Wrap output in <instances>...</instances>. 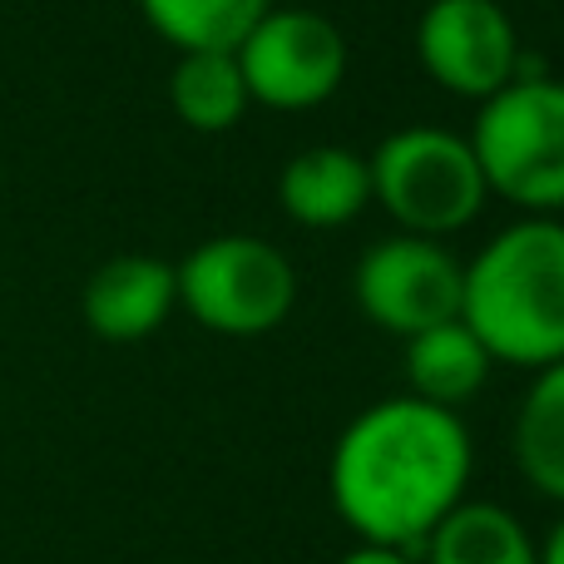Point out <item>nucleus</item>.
Masks as SVG:
<instances>
[{
	"instance_id": "obj_1",
	"label": "nucleus",
	"mask_w": 564,
	"mask_h": 564,
	"mask_svg": "<svg viewBox=\"0 0 564 564\" xmlns=\"http://www.w3.org/2000/svg\"><path fill=\"white\" fill-rule=\"evenodd\" d=\"M476 446L460 411L387 397L357 411L332 446L327 490L361 545L416 555L421 540L466 500Z\"/></svg>"
},
{
	"instance_id": "obj_2",
	"label": "nucleus",
	"mask_w": 564,
	"mask_h": 564,
	"mask_svg": "<svg viewBox=\"0 0 564 564\" xmlns=\"http://www.w3.org/2000/svg\"><path fill=\"white\" fill-rule=\"evenodd\" d=\"M460 322L490 361L540 371L564 357V218L520 214L460 263Z\"/></svg>"
},
{
	"instance_id": "obj_3",
	"label": "nucleus",
	"mask_w": 564,
	"mask_h": 564,
	"mask_svg": "<svg viewBox=\"0 0 564 564\" xmlns=\"http://www.w3.org/2000/svg\"><path fill=\"white\" fill-rule=\"evenodd\" d=\"M470 149L490 198L535 218L564 214V79L520 75L476 109Z\"/></svg>"
},
{
	"instance_id": "obj_4",
	"label": "nucleus",
	"mask_w": 564,
	"mask_h": 564,
	"mask_svg": "<svg viewBox=\"0 0 564 564\" xmlns=\"http://www.w3.org/2000/svg\"><path fill=\"white\" fill-rule=\"evenodd\" d=\"M371 169V204L387 208L401 234L451 238L480 218L490 204L486 174L466 134L441 124H406L377 144L367 159Z\"/></svg>"
},
{
	"instance_id": "obj_5",
	"label": "nucleus",
	"mask_w": 564,
	"mask_h": 564,
	"mask_svg": "<svg viewBox=\"0 0 564 564\" xmlns=\"http://www.w3.org/2000/svg\"><path fill=\"white\" fill-rule=\"evenodd\" d=\"M178 278V307L218 337H263L297 307V268L278 243L253 234L204 238Z\"/></svg>"
},
{
	"instance_id": "obj_6",
	"label": "nucleus",
	"mask_w": 564,
	"mask_h": 564,
	"mask_svg": "<svg viewBox=\"0 0 564 564\" xmlns=\"http://www.w3.org/2000/svg\"><path fill=\"white\" fill-rule=\"evenodd\" d=\"M248 99L278 115L327 105L347 79V35L307 6H273L234 50Z\"/></svg>"
},
{
	"instance_id": "obj_7",
	"label": "nucleus",
	"mask_w": 564,
	"mask_h": 564,
	"mask_svg": "<svg viewBox=\"0 0 564 564\" xmlns=\"http://www.w3.org/2000/svg\"><path fill=\"white\" fill-rule=\"evenodd\" d=\"M351 297L361 317L406 341L436 322L460 317V263L441 238L391 234L361 253Z\"/></svg>"
},
{
	"instance_id": "obj_8",
	"label": "nucleus",
	"mask_w": 564,
	"mask_h": 564,
	"mask_svg": "<svg viewBox=\"0 0 564 564\" xmlns=\"http://www.w3.org/2000/svg\"><path fill=\"white\" fill-rule=\"evenodd\" d=\"M416 59L446 95L486 105L520 75V30L500 0H431L416 20Z\"/></svg>"
},
{
	"instance_id": "obj_9",
	"label": "nucleus",
	"mask_w": 564,
	"mask_h": 564,
	"mask_svg": "<svg viewBox=\"0 0 564 564\" xmlns=\"http://www.w3.org/2000/svg\"><path fill=\"white\" fill-rule=\"evenodd\" d=\"M178 278L174 263L149 253H119L89 273L79 292L85 327L105 341H144L174 317Z\"/></svg>"
},
{
	"instance_id": "obj_10",
	"label": "nucleus",
	"mask_w": 564,
	"mask_h": 564,
	"mask_svg": "<svg viewBox=\"0 0 564 564\" xmlns=\"http://www.w3.org/2000/svg\"><path fill=\"white\" fill-rule=\"evenodd\" d=\"M278 204L302 228H347L371 208V169L341 144H312L282 164Z\"/></svg>"
},
{
	"instance_id": "obj_11",
	"label": "nucleus",
	"mask_w": 564,
	"mask_h": 564,
	"mask_svg": "<svg viewBox=\"0 0 564 564\" xmlns=\"http://www.w3.org/2000/svg\"><path fill=\"white\" fill-rule=\"evenodd\" d=\"M490 351L476 332L460 317L436 322V327L406 337V381L411 397L431 401V406L460 411L466 401H476L490 381Z\"/></svg>"
},
{
	"instance_id": "obj_12",
	"label": "nucleus",
	"mask_w": 564,
	"mask_h": 564,
	"mask_svg": "<svg viewBox=\"0 0 564 564\" xmlns=\"http://www.w3.org/2000/svg\"><path fill=\"white\" fill-rule=\"evenodd\" d=\"M426 564H540V545L516 510L496 500H460L426 540Z\"/></svg>"
},
{
	"instance_id": "obj_13",
	"label": "nucleus",
	"mask_w": 564,
	"mask_h": 564,
	"mask_svg": "<svg viewBox=\"0 0 564 564\" xmlns=\"http://www.w3.org/2000/svg\"><path fill=\"white\" fill-rule=\"evenodd\" d=\"M516 466L545 500L564 506V357L535 371L510 431Z\"/></svg>"
},
{
	"instance_id": "obj_14",
	"label": "nucleus",
	"mask_w": 564,
	"mask_h": 564,
	"mask_svg": "<svg viewBox=\"0 0 564 564\" xmlns=\"http://www.w3.org/2000/svg\"><path fill=\"white\" fill-rule=\"evenodd\" d=\"M169 105L194 134H228L248 115V85L234 50H184L169 75Z\"/></svg>"
},
{
	"instance_id": "obj_15",
	"label": "nucleus",
	"mask_w": 564,
	"mask_h": 564,
	"mask_svg": "<svg viewBox=\"0 0 564 564\" xmlns=\"http://www.w3.org/2000/svg\"><path fill=\"white\" fill-rule=\"evenodd\" d=\"M268 10L273 0H139L149 30L178 55L184 50H238Z\"/></svg>"
},
{
	"instance_id": "obj_16",
	"label": "nucleus",
	"mask_w": 564,
	"mask_h": 564,
	"mask_svg": "<svg viewBox=\"0 0 564 564\" xmlns=\"http://www.w3.org/2000/svg\"><path fill=\"white\" fill-rule=\"evenodd\" d=\"M337 564H416V560L401 555V550H387V545H357V550H347Z\"/></svg>"
},
{
	"instance_id": "obj_17",
	"label": "nucleus",
	"mask_w": 564,
	"mask_h": 564,
	"mask_svg": "<svg viewBox=\"0 0 564 564\" xmlns=\"http://www.w3.org/2000/svg\"><path fill=\"white\" fill-rule=\"evenodd\" d=\"M540 564H564V516L555 520V530L545 535V545H540Z\"/></svg>"
}]
</instances>
